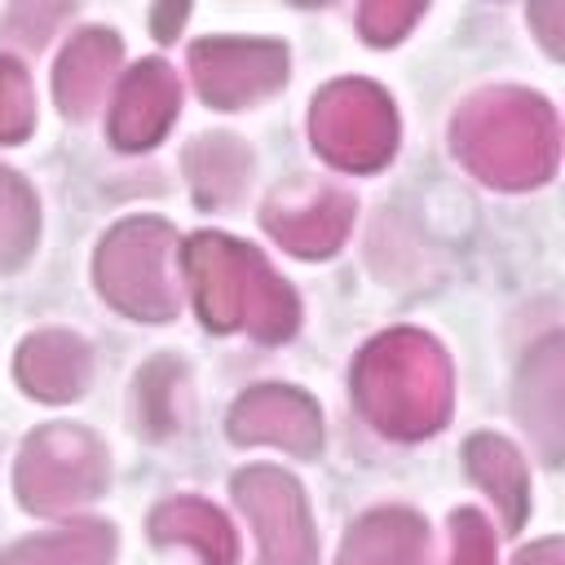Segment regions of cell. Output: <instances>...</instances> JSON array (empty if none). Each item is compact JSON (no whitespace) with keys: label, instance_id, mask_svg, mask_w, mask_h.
<instances>
[{"label":"cell","instance_id":"1","mask_svg":"<svg viewBox=\"0 0 565 565\" xmlns=\"http://www.w3.org/2000/svg\"><path fill=\"white\" fill-rule=\"evenodd\" d=\"M181 265L207 327L216 331L243 327L256 340H287L296 331L300 305L291 287L265 265L260 252L225 234H194L190 247L181 252Z\"/></svg>","mask_w":565,"mask_h":565},{"label":"cell","instance_id":"2","mask_svg":"<svg viewBox=\"0 0 565 565\" xmlns=\"http://www.w3.org/2000/svg\"><path fill=\"white\" fill-rule=\"evenodd\" d=\"M353 393L366 419L388 437H424L446 424L450 362L424 331H388L371 340L353 366Z\"/></svg>","mask_w":565,"mask_h":565},{"label":"cell","instance_id":"3","mask_svg":"<svg viewBox=\"0 0 565 565\" xmlns=\"http://www.w3.org/2000/svg\"><path fill=\"white\" fill-rule=\"evenodd\" d=\"M455 150L490 185H539L556 168V115L525 88H486L459 110Z\"/></svg>","mask_w":565,"mask_h":565},{"label":"cell","instance_id":"4","mask_svg":"<svg viewBox=\"0 0 565 565\" xmlns=\"http://www.w3.org/2000/svg\"><path fill=\"white\" fill-rule=\"evenodd\" d=\"M97 287L102 296L146 322H168L181 309L177 282V234L163 221H124L106 234L97 252Z\"/></svg>","mask_w":565,"mask_h":565},{"label":"cell","instance_id":"5","mask_svg":"<svg viewBox=\"0 0 565 565\" xmlns=\"http://www.w3.org/2000/svg\"><path fill=\"white\" fill-rule=\"evenodd\" d=\"M309 128H313V146L335 168H349V172L380 168L393 154V146H397L393 102L375 84H366V79H335V84H327L318 93V102H313Z\"/></svg>","mask_w":565,"mask_h":565},{"label":"cell","instance_id":"6","mask_svg":"<svg viewBox=\"0 0 565 565\" xmlns=\"http://www.w3.org/2000/svg\"><path fill=\"white\" fill-rule=\"evenodd\" d=\"M106 486V450L75 424L40 428L18 459V494L31 512H66L97 499Z\"/></svg>","mask_w":565,"mask_h":565},{"label":"cell","instance_id":"7","mask_svg":"<svg viewBox=\"0 0 565 565\" xmlns=\"http://www.w3.org/2000/svg\"><path fill=\"white\" fill-rule=\"evenodd\" d=\"M234 499L260 534V565H318L309 508L287 472L247 468L234 477Z\"/></svg>","mask_w":565,"mask_h":565},{"label":"cell","instance_id":"8","mask_svg":"<svg viewBox=\"0 0 565 565\" xmlns=\"http://www.w3.org/2000/svg\"><path fill=\"white\" fill-rule=\"evenodd\" d=\"M190 71L203 102L234 110L282 84L287 49L269 40H203L190 49Z\"/></svg>","mask_w":565,"mask_h":565},{"label":"cell","instance_id":"9","mask_svg":"<svg viewBox=\"0 0 565 565\" xmlns=\"http://www.w3.org/2000/svg\"><path fill=\"white\" fill-rule=\"evenodd\" d=\"M230 437L247 441V446H282L291 455H313L322 446V419L318 406L296 393V388H252L247 397H238L234 415H230Z\"/></svg>","mask_w":565,"mask_h":565},{"label":"cell","instance_id":"10","mask_svg":"<svg viewBox=\"0 0 565 565\" xmlns=\"http://www.w3.org/2000/svg\"><path fill=\"white\" fill-rule=\"evenodd\" d=\"M181 106V84L172 75V66L163 62H141L124 75L119 93H115V110H110V137L124 150H146L154 146L168 124L177 119Z\"/></svg>","mask_w":565,"mask_h":565},{"label":"cell","instance_id":"11","mask_svg":"<svg viewBox=\"0 0 565 565\" xmlns=\"http://www.w3.org/2000/svg\"><path fill=\"white\" fill-rule=\"evenodd\" d=\"M353 221V199L340 190H313L300 203L274 199L265 207V230L296 256H327L340 247Z\"/></svg>","mask_w":565,"mask_h":565},{"label":"cell","instance_id":"12","mask_svg":"<svg viewBox=\"0 0 565 565\" xmlns=\"http://www.w3.org/2000/svg\"><path fill=\"white\" fill-rule=\"evenodd\" d=\"M340 565H428V530L415 512L402 508L366 512L349 530Z\"/></svg>","mask_w":565,"mask_h":565},{"label":"cell","instance_id":"13","mask_svg":"<svg viewBox=\"0 0 565 565\" xmlns=\"http://www.w3.org/2000/svg\"><path fill=\"white\" fill-rule=\"evenodd\" d=\"M18 380L44 402H66L88 384V349L79 335L40 331L18 353Z\"/></svg>","mask_w":565,"mask_h":565},{"label":"cell","instance_id":"14","mask_svg":"<svg viewBox=\"0 0 565 565\" xmlns=\"http://www.w3.org/2000/svg\"><path fill=\"white\" fill-rule=\"evenodd\" d=\"M119 53L124 49L110 31H79L66 44V53L57 62V102L66 115H75V119L93 115V106L102 102L115 66H119Z\"/></svg>","mask_w":565,"mask_h":565},{"label":"cell","instance_id":"15","mask_svg":"<svg viewBox=\"0 0 565 565\" xmlns=\"http://www.w3.org/2000/svg\"><path fill=\"white\" fill-rule=\"evenodd\" d=\"M150 534L159 543H190L207 565H234V556H238L230 521L212 503H199V499H172V503L154 508Z\"/></svg>","mask_w":565,"mask_h":565},{"label":"cell","instance_id":"16","mask_svg":"<svg viewBox=\"0 0 565 565\" xmlns=\"http://www.w3.org/2000/svg\"><path fill=\"white\" fill-rule=\"evenodd\" d=\"M521 419L534 428L547 463L561 459V340H547L530 353L525 380H521Z\"/></svg>","mask_w":565,"mask_h":565},{"label":"cell","instance_id":"17","mask_svg":"<svg viewBox=\"0 0 565 565\" xmlns=\"http://www.w3.org/2000/svg\"><path fill=\"white\" fill-rule=\"evenodd\" d=\"M468 472L490 490V499L503 512V525L516 530L525 521V508H530V477H525L521 455L503 437L481 433L468 441Z\"/></svg>","mask_w":565,"mask_h":565},{"label":"cell","instance_id":"18","mask_svg":"<svg viewBox=\"0 0 565 565\" xmlns=\"http://www.w3.org/2000/svg\"><path fill=\"white\" fill-rule=\"evenodd\" d=\"M110 552H115V534L97 521H84L40 539H22L0 556V565H110Z\"/></svg>","mask_w":565,"mask_h":565},{"label":"cell","instance_id":"19","mask_svg":"<svg viewBox=\"0 0 565 565\" xmlns=\"http://www.w3.org/2000/svg\"><path fill=\"white\" fill-rule=\"evenodd\" d=\"M185 168H190V185L199 194V203H230L252 168L247 150L234 141V137H199L185 154Z\"/></svg>","mask_w":565,"mask_h":565},{"label":"cell","instance_id":"20","mask_svg":"<svg viewBox=\"0 0 565 565\" xmlns=\"http://www.w3.org/2000/svg\"><path fill=\"white\" fill-rule=\"evenodd\" d=\"M35 199L18 172L0 168V269H18L35 247Z\"/></svg>","mask_w":565,"mask_h":565},{"label":"cell","instance_id":"21","mask_svg":"<svg viewBox=\"0 0 565 565\" xmlns=\"http://www.w3.org/2000/svg\"><path fill=\"white\" fill-rule=\"evenodd\" d=\"M31 84H26V71L9 57H0V141H22L35 124V110H31Z\"/></svg>","mask_w":565,"mask_h":565},{"label":"cell","instance_id":"22","mask_svg":"<svg viewBox=\"0 0 565 565\" xmlns=\"http://www.w3.org/2000/svg\"><path fill=\"white\" fill-rule=\"evenodd\" d=\"M450 565H494V530L472 508L450 516Z\"/></svg>","mask_w":565,"mask_h":565},{"label":"cell","instance_id":"23","mask_svg":"<svg viewBox=\"0 0 565 565\" xmlns=\"http://www.w3.org/2000/svg\"><path fill=\"white\" fill-rule=\"evenodd\" d=\"M424 13V4H397V0H371L362 9V31L371 44H393L402 40V31Z\"/></svg>","mask_w":565,"mask_h":565},{"label":"cell","instance_id":"24","mask_svg":"<svg viewBox=\"0 0 565 565\" xmlns=\"http://www.w3.org/2000/svg\"><path fill=\"white\" fill-rule=\"evenodd\" d=\"M530 18L534 22H543V40H547V49L552 53H561V18H565V4H543V9H530Z\"/></svg>","mask_w":565,"mask_h":565},{"label":"cell","instance_id":"25","mask_svg":"<svg viewBox=\"0 0 565 565\" xmlns=\"http://www.w3.org/2000/svg\"><path fill=\"white\" fill-rule=\"evenodd\" d=\"M516 565H561V539H543L516 556Z\"/></svg>","mask_w":565,"mask_h":565},{"label":"cell","instance_id":"26","mask_svg":"<svg viewBox=\"0 0 565 565\" xmlns=\"http://www.w3.org/2000/svg\"><path fill=\"white\" fill-rule=\"evenodd\" d=\"M185 9H159L154 13V26H159V40H172V26H181Z\"/></svg>","mask_w":565,"mask_h":565}]
</instances>
